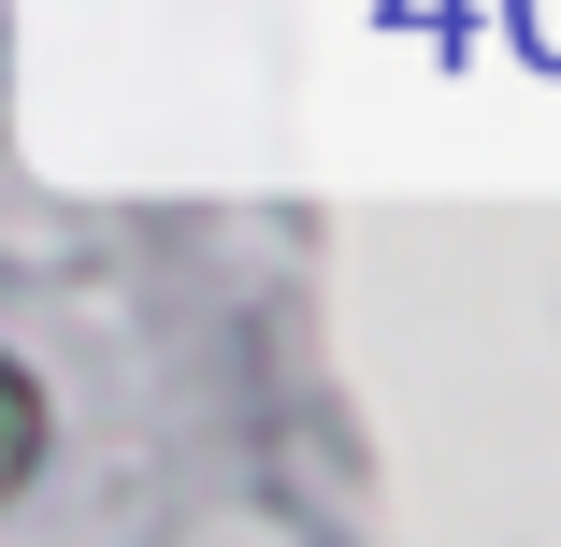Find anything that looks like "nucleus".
<instances>
[{"instance_id":"1","label":"nucleus","mask_w":561,"mask_h":547,"mask_svg":"<svg viewBox=\"0 0 561 547\" xmlns=\"http://www.w3.org/2000/svg\"><path fill=\"white\" fill-rule=\"evenodd\" d=\"M30 476H44V389H30L15 361H0V504H15Z\"/></svg>"}]
</instances>
